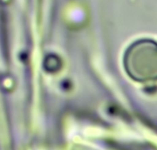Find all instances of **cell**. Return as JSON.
Segmentation results:
<instances>
[{
	"mask_svg": "<svg viewBox=\"0 0 157 150\" xmlns=\"http://www.w3.org/2000/svg\"><path fill=\"white\" fill-rule=\"evenodd\" d=\"M126 66L135 74L157 76V44L151 40H140L126 53Z\"/></svg>",
	"mask_w": 157,
	"mask_h": 150,
	"instance_id": "obj_1",
	"label": "cell"
}]
</instances>
